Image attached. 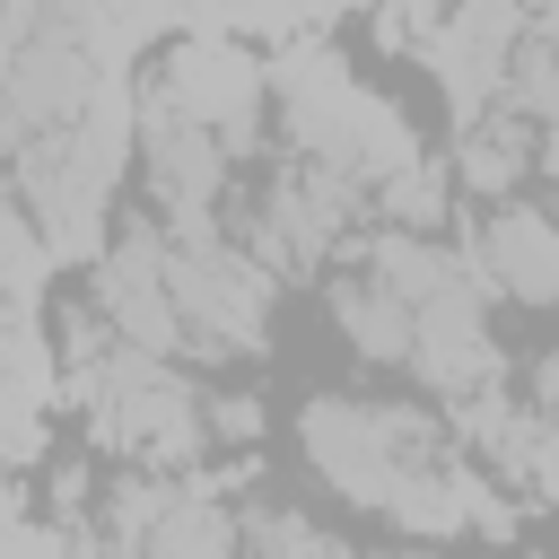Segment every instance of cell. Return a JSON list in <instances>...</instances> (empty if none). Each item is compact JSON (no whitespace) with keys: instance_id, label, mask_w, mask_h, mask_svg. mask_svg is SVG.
<instances>
[{"instance_id":"cell-1","label":"cell","mask_w":559,"mask_h":559,"mask_svg":"<svg viewBox=\"0 0 559 559\" xmlns=\"http://www.w3.org/2000/svg\"><path fill=\"white\" fill-rule=\"evenodd\" d=\"M271 96H280L288 148H297V157H323V166H341V175H358L367 192L419 157V122H411L376 79H358L349 52H341L323 26L271 44Z\"/></svg>"},{"instance_id":"cell-2","label":"cell","mask_w":559,"mask_h":559,"mask_svg":"<svg viewBox=\"0 0 559 559\" xmlns=\"http://www.w3.org/2000/svg\"><path fill=\"white\" fill-rule=\"evenodd\" d=\"M61 402L79 411V428H87V445L105 463L201 472L218 454V437H210V384H192L183 358H157V349L114 341L105 358H87V367L61 376Z\"/></svg>"},{"instance_id":"cell-3","label":"cell","mask_w":559,"mask_h":559,"mask_svg":"<svg viewBox=\"0 0 559 559\" xmlns=\"http://www.w3.org/2000/svg\"><path fill=\"white\" fill-rule=\"evenodd\" d=\"M367 218H376V192H367L358 175L288 148V157L262 175V192L236 210L227 236H236L253 262H271L280 280H306V271H332L341 253H358V245H367Z\"/></svg>"},{"instance_id":"cell-4","label":"cell","mask_w":559,"mask_h":559,"mask_svg":"<svg viewBox=\"0 0 559 559\" xmlns=\"http://www.w3.org/2000/svg\"><path fill=\"white\" fill-rule=\"evenodd\" d=\"M175 236V297H183V332H192V358L201 367H236V358H262L271 341V314H280V271L253 262L218 218H183L166 227Z\"/></svg>"},{"instance_id":"cell-5","label":"cell","mask_w":559,"mask_h":559,"mask_svg":"<svg viewBox=\"0 0 559 559\" xmlns=\"http://www.w3.org/2000/svg\"><path fill=\"white\" fill-rule=\"evenodd\" d=\"M140 87H157L175 114L210 122L236 157H253V148H262L271 61H253V44H245V35H227V26H210V35H175V44H157V61L140 70Z\"/></svg>"},{"instance_id":"cell-6","label":"cell","mask_w":559,"mask_h":559,"mask_svg":"<svg viewBox=\"0 0 559 559\" xmlns=\"http://www.w3.org/2000/svg\"><path fill=\"white\" fill-rule=\"evenodd\" d=\"M87 297H96V314H105L131 349L192 358L183 297H175V236H166V218H131V227L105 245V262L87 271Z\"/></svg>"},{"instance_id":"cell-7","label":"cell","mask_w":559,"mask_h":559,"mask_svg":"<svg viewBox=\"0 0 559 559\" xmlns=\"http://www.w3.org/2000/svg\"><path fill=\"white\" fill-rule=\"evenodd\" d=\"M227 175H236V148H227L210 122L175 114L157 87H140V192L157 201V218H166V227L218 218Z\"/></svg>"},{"instance_id":"cell-8","label":"cell","mask_w":559,"mask_h":559,"mask_svg":"<svg viewBox=\"0 0 559 559\" xmlns=\"http://www.w3.org/2000/svg\"><path fill=\"white\" fill-rule=\"evenodd\" d=\"M454 245L472 253V271L489 280V297L559 314V218L550 210H533L524 192L515 201H480V210L454 218Z\"/></svg>"},{"instance_id":"cell-9","label":"cell","mask_w":559,"mask_h":559,"mask_svg":"<svg viewBox=\"0 0 559 559\" xmlns=\"http://www.w3.org/2000/svg\"><path fill=\"white\" fill-rule=\"evenodd\" d=\"M489 306H498L489 280H472V288L419 306L411 376H419L437 402H463V393H480V384H507V358H498V341H489Z\"/></svg>"},{"instance_id":"cell-10","label":"cell","mask_w":559,"mask_h":559,"mask_svg":"<svg viewBox=\"0 0 559 559\" xmlns=\"http://www.w3.org/2000/svg\"><path fill=\"white\" fill-rule=\"evenodd\" d=\"M323 314L349 341V358H367V367H411V349H419V306L393 280H376L358 253L323 271Z\"/></svg>"},{"instance_id":"cell-11","label":"cell","mask_w":559,"mask_h":559,"mask_svg":"<svg viewBox=\"0 0 559 559\" xmlns=\"http://www.w3.org/2000/svg\"><path fill=\"white\" fill-rule=\"evenodd\" d=\"M454 183L472 201H515L533 175H542V122H524L515 105H489L472 122H454Z\"/></svg>"},{"instance_id":"cell-12","label":"cell","mask_w":559,"mask_h":559,"mask_svg":"<svg viewBox=\"0 0 559 559\" xmlns=\"http://www.w3.org/2000/svg\"><path fill=\"white\" fill-rule=\"evenodd\" d=\"M454 157H411L402 175H384L376 183V227H419V236H445V218H463L454 210Z\"/></svg>"},{"instance_id":"cell-13","label":"cell","mask_w":559,"mask_h":559,"mask_svg":"<svg viewBox=\"0 0 559 559\" xmlns=\"http://www.w3.org/2000/svg\"><path fill=\"white\" fill-rule=\"evenodd\" d=\"M498 105H515V114H524V122H542V131L559 122V35H542V26L524 35V52H515V70H507V96H498Z\"/></svg>"},{"instance_id":"cell-14","label":"cell","mask_w":559,"mask_h":559,"mask_svg":"<svg viewBox=\"0 0 559 559\" xmlns=\"http://www.w3.org/2000/svg\"><path fill=\"white\" fill-rule=\"evenodd\" d=\"M210 437H218V454H253L262 445V402L236 393V384H210Z\"/></svg>"},{"instance_id":"cell-15","label":"cell","mask_w":559,"mask_h":559,"mask_svg":"<svg viewBox=\"0 0 559 559\" xmlns=\"http://www.w3.org/2000/svg\"><path fill=\"white\" fill-rule=\"evenodd\" d=\"M524 393H533V402H542V411L559 419V349H542V358H533V376H524Z\"/></svg>"},{"instance_id":"cell-16","label":"cell","mask_w":559,"mask_h":559,"mask_svg":"<svg viewBox=\"0 0 559 559\" xmlns=\"http://www.w3.org/2000/svg\"><path fill=\"white\" fill-rule=\"evenodd\" d=\"M306 9H314V26H323V35H332V26H341V17H358V9H376V0H306Z\"/></svg>"},{"instance_id":"cell-17","label":"cell","mask_w":559,"mask_h":559,"mask_svg":"<svg viewBox=\"0 0 559 559\" xmlns=\"http://www.w3.org/2000/svg\"><path fill=\"white\" fill-rule=\"evenodd\" d=\"M524 9H533V26H542V35H559V0H524Z\"/></svg>"},{"instance_id":"cell-18","label":"cell","mask_w":559,"mask_h":559,"mask_svg":"<svg viewBox=\"0 0 559 559\" xmlns=\"http://www.w3.org/2000/svg\"><path fill=\"white\" fill-rule=\"evenodd\" d=\"M402 9H411V17H419V26H437V17H445V9H454V0H402Z\"/></svg>"},{"instance_id":"cell-19","label":"cell","mask_w":559,"mask_h":559,"mask_svg":"<svg viewBox=\"0 0 559 559\" xmlns=\"http://www.w3.org/2000/svg\"><path fill=\"white\" fill-rule=\"evenodd\" d=\"M542 175H550V183H559V122H550V131H542Z\"/></svg>"},{"instance_id":"cell-20","label":"cell","mask_w":559,"mask_h":559,"mask_svg":"<svg viewBox=\"0 0 559 559\" xmlns=\"http://www.w3.org/2000/svg\"><path fill=\"white\" fill-rule=\"evenodd\" d=\"M122 559H148V550H122Z\"/></svg>"}]
</instances>
